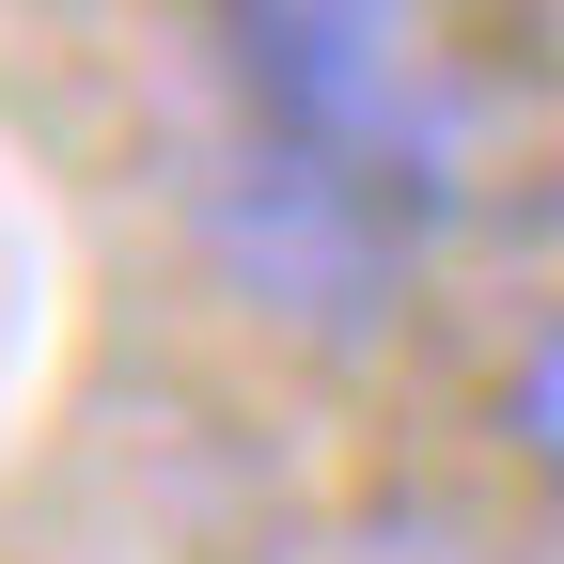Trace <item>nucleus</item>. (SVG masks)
I'll return each instance as SVG.
<instances>
[{
	"instance_id": "7ed1b4c3",
	"label": "nucleus",
	"mask_w": 564,
	"mask_h": 564,
	"mask_svg": "<svg viewBox=\"0 0 564 564\" xmlns=\"http://www.w3.org/2000/svg\"><path fill=\"white\" fill-rule=\"evenodd\" d=\"M502 440H518V455H533V470L564 486V329H549V345H533V361L502 377Z\"/></svg>"
},
{
	"instance_id": "f257e3e1",
	"label": "nucleus",
	"mask_w": 564,
	"mask_h": 564,
	"mask_svg": "<svg viewBox=\"0 0 564 564\" xmlns=\"http://www.w3.org/2000/svg\"><path fill=\"white\" fill-rule=\"evenodd\" d=\"M251 79V126L299 141V158L361 173L377 204H455L486 158V110H470V63L440 47L423 0H204Z\"/></svg>"
},
{
	"instance_id": "f03ea898",
	"label": "nucleus",
	"mask_w": 564,
	"mask_h": 564,
	"mask_svg": "<svg viewBox=\"0 0 564 564\" xmlns=\"http://www.w3.org/2000/svg\"><path fill=\"white\" fill-rule=\"evenodd\" d=\"M204 251H220V282L299 329V345H361L392 314V267H408V204H377L361 173L299 158V141H251V158L204 188Z\"/></svg>"
}]
</instances>
